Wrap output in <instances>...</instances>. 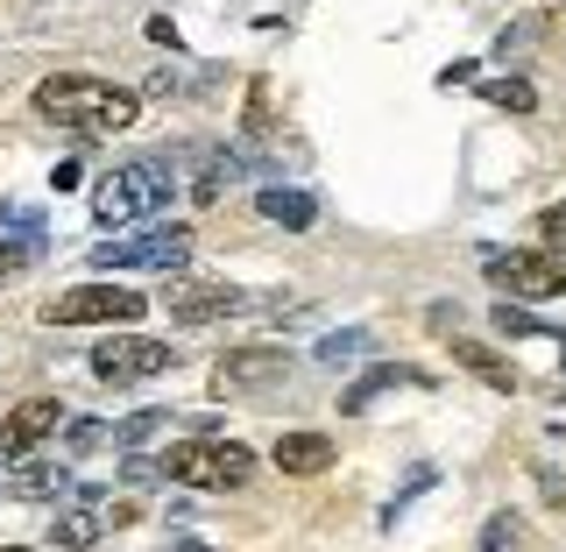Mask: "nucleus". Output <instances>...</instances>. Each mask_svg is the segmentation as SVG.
I'll list each match as a JSON object with an SVG mask.
<instances>
[{
    "label": "nucleus",
    "mask_w": 566,
    "mask_h": 552,
    "mask_svg": "<svg viewBox=\"0 0 566 552\" xmlns=\"http://www.w3.org/2000/svg\"><path fill=\"white\" fill-rule=\"evenodd\" d=\"M35 114L43 121H64V128H99V135H120L142 121V100L120 93L106 79H85V71H57V79L35 85Z\"/></svg>",
    "instance_id": "1"
},
{
    "label": "nucleus",
    "mask_w": 566,
    "mask_h": 552,
    "mask_svg": "<svg viewBox=\"0 0 566 552\" xmlns=\"http://www.w3.org/2000/svg\"><path fill=\"white\" fill-rule=\"evenodd\" d=\"M164 475L185 489H248L255 475V454L234 447V439H177L164 454Z\"/></svg>",
    "instance_id": "2"
},
{
    "label": "nucleus",
    "mask_w": 566,
    "mask_h": 552,
    "mask_svg": "<svg viewBox=\"0 0 566 552\" xmlns=\"http://www.w3.org/2000/svg\"><path fill=\"white\" fill-rule=\"evenodd\" d=\"M164 199H170L164 164H120V170L93 191V220H99V227H120V220H142V212H156Z\"/></svg>",
    "instance_id": "3"
},
{
    "label": "nucleus",
    "mask_w": 566,
    "mask_h": 552,
    "mask_svg": "<svg viewBox=\"0 0 566 552\" xmlns=\"http://www.w3.org/2000/svg\"><path fill=\"white\" fill-rule=\"evenodd\" d=\"M142 312H149V298H142V291H114V283H78V291H64V298L43 305L50 326H135Z\"/></svg>",
    "instance_id": "4"
},
{
    "label": "nucleus",
    "mask_w": 566,
    "mask_h": 552,
    "mask_svg": "<svg viewBox=\"0 0 566 552\" xmlns=\"http://www.w3.org/2000/svg\"><path fill=\"white\" fill-rule=\"evenodd\" d=\"M489 283H503L510 298H566V248H510V256H489Z\"/></svg>",
    "instance_id": "5"
},
{
    "label": "nucleus",
    "mask_w": 566,
    "mask_h": 552,
    "mask_svg": "<svg viewBox=\"0 0 566 552\" xmlns=\"http://www.w3.org/2000/svg\"><path fill=\"white\" fill-rule=\"evenodd\" d=\"M191 256V227H149V235H128V241H99L93 248V270H185Z\"/></svg>",
    "instance_id": "6"
},
{
    "label": "nucleus",
    "mask_w": 566,
    "mask_h": 552,
    "mask_svg": "<svg viewBox=\"0 0 566 552\" xmlns=\"http://www.w3.org/2000/svg\"><path fill=\"white\" fill-rule=\"evenodd\" d=\"M164 368H177V347L142 341V333H120V341L93 347V376L99 383H142V376H164Z\"/></svg>",
    "instance_id": "7"
},
{
    "label": "nucleus",
    "mask_w": 566,
    "mask_h": 552,
    "mask_svg": "<svg viewBox=\"0 0 566 552\" xmlns=\"http://www.w3.org/2000/svg\"><path fill=\"white\" fill-rule=\"evenodd\" d=\"M276 298H255V291H234V283H177L170 291V319L185 326H206V319H227V312H270Z\"/></svg>",
    "instance_id": "8"
},
{
    "label": "nucleus",
    "mask_w": 566,
    "mask_h": 552,
    "mask_svg": "<svg viewBox=\"0 0 566 552\" xmlns=\"http://www.w3.org/2000/svg\"><path fill=\"white\" fill-rule=\"evenodd\" d=\"M57 425H64V404H57V397H29V404H14L8 425H0V454H8V460H29L50 433H57Z\"/></svg>",
    "instance_id": "9"
},
{
    "label": "nucleus",
    "mask_w": 566,
    "mask_h": 552,
    "mask_svg": "<svg viewBox=\"0 0 566 552\" xmlns=\"http://www.w3.org/2000/svg\"><path fill=\"white\" fill-rule=\"evenodd\" d=\"M291 376V354L283 347H241V354H227L220 368H212V383L234 397V389H262V383H283Z\"/></svg>",
    "instance_id": "10"
},
{
    "label": "nucleus",
    "mask_w": 566,
    "mask_h": 552,
    "mask_svg": "<svg viewBox=\"0 0 566 552\" xmlns=\"http://www.w3.org/2000/svg\"><path fill=\"white\" fill-rule=\"evenodd\" d=\"M382 389H424V376H418V368H397V362H382V368H368V376H361V383H354L347 397H340V412H347V418H361L368 404L382 397Z\"/></svg>",
    "instance_id": "11"
},
{
    "label": "nucleus",
    "mask_w": 566,
    "mask_h": 552,
    "mask_svg": "<svg viewBox=\"0 0 566 552\" xmlns=\"http://www.w3.org/2000/svg\"><path fill=\"white\" fill-rule=\"evenodd\" d=\"M270 460L283 475H318V468H333V439L326 433H283Z\"/></svg>",
    "instance_id": "12"
},
{
    "label": "nucleus",
    "mask_w": 566,
    "mask_h": 552,
    "mask_svg": "<svg viewBox=\"0 0 566 552\" xmlns=\"http://www.w3.org/2000/svg\"><path fill=\"white\" fill-rule=\"evenodd\" d=\"M262 220H276V227H291V235H305V227L318 220V199H312V191H291V185H270V191H262Z\"/></svg>",
    "instance_id": "13"
},
{
    "label": "nucleus",
    "mask_w": 566,
    "mask_h": 552,
    "mask_svg": "<svg viewBox=\"0 0 566 552\" xmlns=\"http://www.w3.org/2000/svg\"><path fill=\"white\" fill-rule=\"evenodd\" d=\"M453 362L468 368V376H482L489 389H503V397L517 389V368H510V362H503L495 347H482V341H453Z\"/></svg>",
    "instance_id": "14"
},
{
    "label": "nucleus",
    "mask_w": 566,
    "mask_h": 552,
    "mask_svg": "<svg viewBox=\"0 0 566 552\" xmlns=\"http://www.w3.org/2000/svg\"><path fill=\"white\" fill-rule=\"evenodd\" d=\"M368 347H376V341H368L361 326H340V333H326V341H318V362H326V368H347V362H361Z\"/></svg>",
    "instance_id": "15"
},
{
    "label": "nucleus",
    "mask_w": 566,
    "mask_h": 552,
    "mask_svg": "<svg viewBox=\"0 0 566 552\" xmlns=\"http://www.w3.org/2000/svg\"><path fill=\"white\" fill-rule=\"evenodd\" d=\"M8 489H14V496H64V489H71V475L43 460V468H14V475H8Z\"/></svg>",
    "instance_id": "16"
},
{
    "label": "nucleus",
    "mask_w": 566,
    "mask_h": 552,
    "mask_svg": "<svg viewBox=\"0 0 566 552\" xmlns=\"http://www.w3.org/2000/svg\"><path fill=\"white\" fill-rule=\"evenodd\" d=\"M164 425H170V412H135V418H120V433H114V447H149V439L156 433H164Z\"/></svg>",
    "instance_id": "17"
},
{
    "label": "nucleus",
    "mask_w": 566,
    "mask_h": 552,
    "mask_svg": "<svg viewBox=\"0 0 566 552\" xmlns=\"http://www.w3.org/2000/svg\"><path fill=\"white\" fill-rule=\"evenodd\" d=\"M99 531H106V518H85V510H71L64 524H50V539H57V545H71V552H85V545L99 539Z\"/></svg>",
    "instance_id": "18"
},
{
    "label": "nucleus",
    "mask_w": 566,
    "mask_h": 552,
    "mask_svg": "<svg viewBox=\"0 0 566 552\" xmlns=\"http://www.w3.org/2000/svg\"><path fill=\"white\" fill-rule=\"evenodd\" d=\"M489 106H503V114H531L538 93H531V79H495L489 85Z\"/></svg>",
    "instance_id": "19"
},
{
    "label": "nucleus",
    "mask_w": 566,
    "mask_h": 552,
    "mask_svg": "<svg viewBox=\"0 0 566 552\" xmlns=\"http://www.w3.org/2000/svg\"><path fill=\"white\" fill-rule=\"evenodd\" d=\"M432 482H439V468H411V482H403V489L382 503V524H397L403 510H411V496H418V489H432Z\"/></svg>",
    "instance_id": "20"
},
{
    "label": "nucleus",
    "mask_w": 566,
    "mask_h": 552,
    "mask_svg": "<svg viewBox=\"0 0 566 552\" xmlns=\"http://www.w3.org/2000/svg\"><path fill=\"white\" fill-rule=\"evenodd\" d=\"M482 552H517V524H510V510L482 524Z\"/></svg>",
    "instance_id": "21"
},
{
    "label": "nucleus",
    "mask_w": 566,
    "mask_h": 552,
    "mask_svg": "<svg viewBox=\"0 0 566 552\" xmlns=\"http://www.w3.org/2000/svg\"><path fill=\"white\" fill-rule=\"evenodd\" d=\"M0 220H8V227H14L22 241H35V235H43V212H35V206H8Z\"/></svg>",
    "instance_id": "22"
},
{
    "label": "nucleus",
    "mask_w": 566,
    "mask_h": 552,
    "mask_svg": "<svg viewBox=\"0 0 566 552\" xmlns=\"http://www.w3.org/2000/svg\"><path fill=\"white\" fill-rule=\"evenodd\" d=\"M99 439H106V425H93V418H85V425H71V454H93Z\"/></svg>",
    "instance_id": "23"
},
{
    "label": "nucleus",
    "mask_w": 566,
    "mask_h": 552,
    "mask_svg": "<svg viewBox=\"0 0 566 552\" xmlns=\"http://www.w3.org/2000/svg\"><path fill=\"white\" fill-rule=\"evenodd\" d=\"M50 185H57V191H78V185H85V164H78V156H71V164H57V170H50Z\"/></svg>",
    "instance_id": "24"
},
{
    "label": "nucleus",
    "mask_w": 566,
    "mask_h": 552,
    "mask_svg": "<svg viewBox=\"0 0 566 552\" xmlns=\"http://www.w3.org/2000/svg\"><path fill=\"white\" fill-rule=\"evenodd\" d=\"M538 235H545V241H566V206H545V212H538Z\"/></svg>",
    "instance_id": "25"
},
{
    "label": "nucleus",
    "mask_w": 566,
    "mask_h": 552,
    "mask_svg": "<svg viewBox=\"0 0 566 552\" xmlns=\"http://www.w3.org/2000/svg\"><path fill=\"white\" fill-rule=\"evenodd\" d=\"M149 43H170L177 50V22H170V14H149Z\"/></svg>",
    "instance_id": "26"
},
{
    "label": "nucleus",
    "mask_w": 566,
    "mask_h": 552,
    "mask_svg": "<svg viewBox=\"0 0 566 552\" xmlns=\"http://www.w3.org/2000/svg\"><path fill=\"white\" fill-rule=\"evenodd\" d=\"M170 552H212V545H199V539H177V545H170Z\"/></svg>",
    "instance_id": "27"
},
{
    "label": "nucleus",
    "mask_w": 566,
    "mask_h": 552,
    "mask_svg": "<svg viewBox=\"0 0 566 552\" xmlns=\"http://www.w3.org/2000/svg\"><path fill=\"white\" fill-rule=\"evenodd\" d=\"M0 552H29V545H0Z\"/></svg>",
    "instance_id": "28"
},
{
    "label": "nucleus",
    "mask_w": 566,
    "mask_h": 552,
    "mask_svg": "<svg viewBox=\"0 0 566 552\" xmlns=\"http://www.w3.org/2000/svg\"><path fill=\"white\" fill-rule=\"evenodd\" d=\"M559 368H566V341H559Z\"/></svg>",
    "instance_id": "29"
},
{
    "label": "nucleus",
    "mask_w": 566,
    "mask_h": 552,
    "mask_svg": "<svg viewBox=\"0 0 566 552\" xmlns=\"http://www.w3.org/2000/svg\"><path fill=\"white\" fill-rule=\"evenodd\" d=\"M0 270H8V248H0Z\"/></svg>",
    "instance_id": "30"
}]
</instances>
